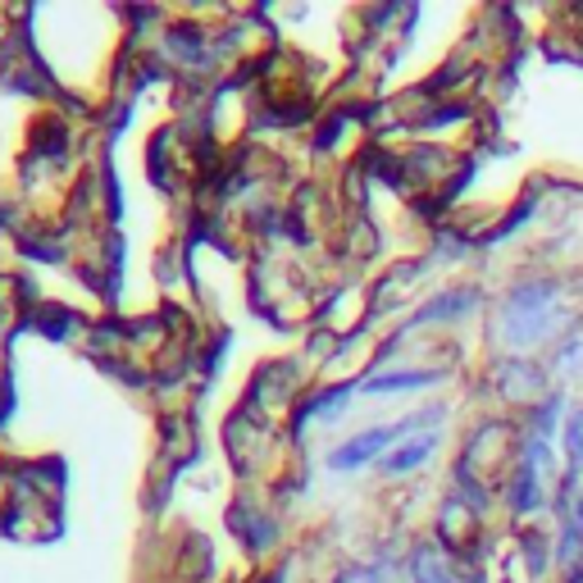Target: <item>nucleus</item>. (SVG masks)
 <instances>
[{
	"label": "nucleus",
	"mask_w": 583,
	"mask_h": 583,
	"mask_svg": "<svg viewBox=\"0 0 583 583\" xmlns=\"http://www.w3.org/2000/svg\"><path fill=\"white\" fill-rule=\"evenodd\" d=\"M561 283L556 278H524L502 302V343L511 352H528L547 343L561 324Z\"/></svg>",
	"instance_id": "1"
},
{
	"label": "nucleus",
	"mask_w": 583,
	"mask_h": 583,
	"mask_svg": "<svg viewBox=\"0 0 583 583\" xmlns=\"http://www.w3.org/2000/svg\"><path fill=\"white\" fill-rule=\"evenodd\" d=\"M511 511L515 515H533V511H538L543 506V470L538 465H528V461H520V470L511 474Z\"/></svg>",
	"instance_id": "2"
},
{
	"label": "nucleus",
	"mask_w": 583,
	"mask_h": 583,
	"mask_svg": "<svg viewBox=\"0 0 583 583\" xmlns=\"http://www.w3.org/2000/svg\"><path fill=\"white\" fill-rule=\"evenodd\" d=\"M497 387H502L506 402H528V397H538L543 374H538V365H528V360H506L497 369Z\"/></svg>",
	"instance_id": "3"
},
{
	"label": "nucleus",
	"mask_w": 583,
	"mask_h": 583,
	"mask_svg": "<svg viewBox=\"0 0 583 583\" xmlns=\"http://www.w3.org/2000/svg\"><path fill=\"white\" fill-rule=\"evenodd\" d=\"M433 452H437V433H415L411 443H402V447H393V452L383 456V474H411V470H419Z\"/></svg>",
	"instance_id": "4"
},
{
	"label": "nucleus",
	"mask_w": 583,
	"mask_h": 583,
	"mask_svg": "<svg viewBox=\"0 0 583 583\" xmlns=\"http://www.w3.org/2000/svg\"><path fill=\"white\" fill-rule=\"evenodd\" d=\"M443 383V369H402V374H378L365 378V393H411V387Z\"/></svg>",
	"instance_id": "5"
},
{
	"label": "nucleus",
	"mask_w": 583,
	"mask_h": 583,
	"mask_svg": "<svg viewBox=\"0 0 583 583\" xmlns=\"http://www.w3.org/2000/svg\"><path fill=\"white\" fill-rule=\"evenodd\" d=\"M478 306V292L474 287H461V292H443L437 302H428L419 315H415V324H428V319H461L465 310H474Z\"/></svg>",
	"instance_id": "6"
},
{
	"label": "nucleus",
	"mask_w": 583,
	"mask_h": 583,
	"mask_svg": "<svg viewBox=\"0 0 583 583\" xmlns=\"http://www.w3.org/2000/svg\"><path fill=\"white\" fill-rule=\"evenodd\" d=\"M411 579H415V583H461V579L447 570V561L437 556L433 547H419V552L411 556Z\"/></svg>",
	"instance_id": "7"
},
{
	"label": "nucleus",
	"mask_w": 583,
	"mask_h": 583,
	"mask_svg": "<svg viewBox=\"0 0 583 583\" xmlns=\"http://www.w3.org/2000/svg\"><path fill=\"white\" fill-rule=\"evenodd\" d=\"M565 456H570V470L583 474V411H570L565 415Z\"/></svg>",
	"instance_id": "8"
},
{
	"label": "nucleus",
	"mask_w": 583,
	"mask_h": 583,
	"mask_svg": "<svg viewBox=\"0 0 583 583\" xmlns=\"http://www.w3.org/2000/svg\"><path fill=\"white\" fill-rule=\"evenodd\" d=\"M556 369L561 374H583V333H565V343L556 347Z\"/></svg>",
	"instance_id": "9"
},
{
	"label": "nucleus",
	"mask_w": 583,
	"mask_h": 583,
	"mask_svg": "<svg viewBox=\"0 0 583 583\" xmlns=\"http://www.w3.org/2000/svg\"><path fill=\"white\" fill-rule=\"evenodd\" d=\"M352 397V383L347 387H333V393H319L315 402H310V415H319V419H337L343 415V402Z\"/></svg>",
	"instance_id": "10"
},
{
	"label": "nucleus",
	"mask_w": 583,
	"mask_h": 583,
	"mask_svg": "<svg viewBox=\"0 0 583 583\" xmlns=\"http://www.w3.org/2000/svg\"><path fill=\"white\" fill-rule=\"evenodd\" d=\"M524 565H528V579H543V570H547V538L543 533H528L524 538Z\"/></svg>",
	"instance_id": "11"
},
{
	"label": "nucleus",
	"mask_w": 583,
	"mask_h": 583,
	"mask_svg": "<svg viewBox=\"0 0 583 583\" xmlns=\"http://www.w3.org/2000/svg\"><path fill=\"white\" fill-rule=\"evenodd\" d=\"M343 583H387V574H383V570H374V565H369V570H356V574H347V579H343Z\"/></svg>",
	"instance_id": "12"
},
{
	"label": "nucleus",
	"mask_w": 583,
	"mask_h": 583,
	"mask_svg": "<svg viewBox=\"0 0 583 583\" xmlns=\"http://www.w3.org/2000/svg\"><path fill=\"white\" fill-rule=\"evenodd\" d=\"M574 524H579V533H583V493H579V502H574Z\"/></svg>",
	"instance_id": "13"
},
{
	"label": "nucleus",
	"mask_w": 583,
	"mask_h": 583,
	"mask_svg": "<svg viewBox=\"0 0 583 583\" xmlns=\"http://www.w3.org/2000/svg\"><path fill=\"white\" fill-rule=\"evenodd\" d=\"M570 583H583V565H579V570H570Z\"/></svg>",
	"instance_id": "14"
}]
</instances>
